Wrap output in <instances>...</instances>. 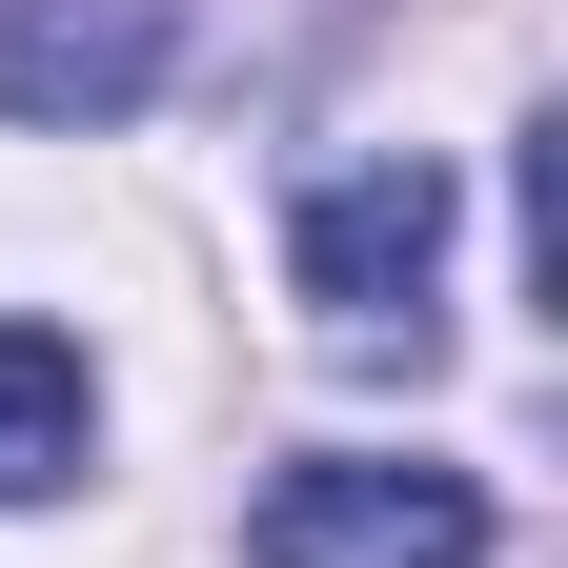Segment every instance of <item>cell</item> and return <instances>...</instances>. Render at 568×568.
I'll return each instance as SVG.
<instances>
[{"label":"cell","mask_w":568,"mask_h":568,"mask_svg":"<svg viewBox=\"0 0 568 568\" xmlns=\"http://www.w3.org/2000/svg\"><path fill=\"white\" fill-rule=\"evenodd\" d=\"M183 0H0V122H122L163 102Z\"/></svg>","instance_id":"3957f363"},{"label":"cell","mask_w":568,"mask_h":568,"mask_svg":"<svg viewBox=\"0 0 568 568\" xmlns=\"http://www.w3.org/2000/svg\"><path fill=\"white\" fill-rule=\"evenodd\" d=\"M264 568H487V487H467V467L325 447V467L264 487Z\"/></svg>","instance_id":"6da1fadb"},{"label":"cell","mask_w":568,"mask_h":568,"mask_svg":"<svg viewBox=\"0 0 568 568\" xmlns=\"http://www.w3.org/2000/svg\"><path fill=\"white\" fill-rule=\"evenodd\" d=\"M82 426H102L82 345H61V325H0V508H41V487H82Z\"/></svg>","instance_id":"277c9868"},{"label":"cell","mask_w":568,"mask_h":568,"mask_svg":"<svg viewBox=\"0 0 568 568\" xmlns=\"http://www.w3.org/2000/svg\"><path fill=\"white\" fill-rule=\"evenodd\" d=\"M305 305L345 325V345H426V264H447V163H345V183H305Z\"/></svg>","instance_id":"7a4b0ae2"}]
</instances>
